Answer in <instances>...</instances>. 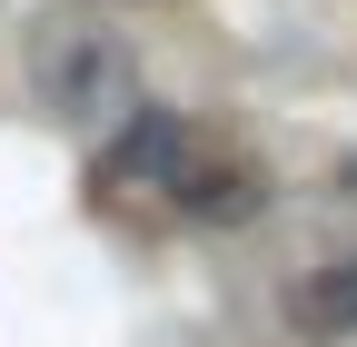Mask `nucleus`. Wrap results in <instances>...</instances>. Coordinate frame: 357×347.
<instances>
[{"label":"nucleus","mask_w":357,"mask_h":347,"mask_svg":"<svg viewBox=\"0 0 357 347\" xmlns=\"http://www.w3.org/2000/svg\"><path fill=\"white\" fill-rule=\"evenodd\" d=\"M178 149H189V119H178V109H129V129H119L109 159H100V179H109V189H149V199H169Z\"/></svg>","instance_id":"obj_3"},{"label":"nucleus","mask_w":357,"mask_h":347,"mask_svg":"<svg viewBox=\"0 0 357 347\" xmlns=\"http://www.w3.org/2000/svg\"><path fill=\"white\" fill-rule=\"evenodd\" d=\"M30 70H40V100L60 119H119L139 100V60H129L119 30H40Z\"/></svg>","instance_id":"obj_1"},{"label":"nucleus","mask_w":357,"mask_h":347,"mask_svg":"<svg viewBox=\"0 0 357 347\" xmlns=\"http://www.w3.org/2000/svg\"><path fill=\"white\" fill-rule=\"evenodd\" d=\"M288 327H298V337H318V347L357 327V258H337V268H307V278H298Z\"/></svg>","instance_id":"obj_4"},{"label":"nucleus","mask_w":357,"mask_h":347,"mask_svg":"<svg viewBox=\"0 0 357 347\" xmlns=\"http://www.w3.org/2000/svg\"><path fill=\"white\" fill-rule=\"evenodd\" d=\"M169 208L199 229H238L268 208V159L229 129H189V149H178V179H169Z\"/></svg>","instance_id":"obj_2"}]
</instances>
